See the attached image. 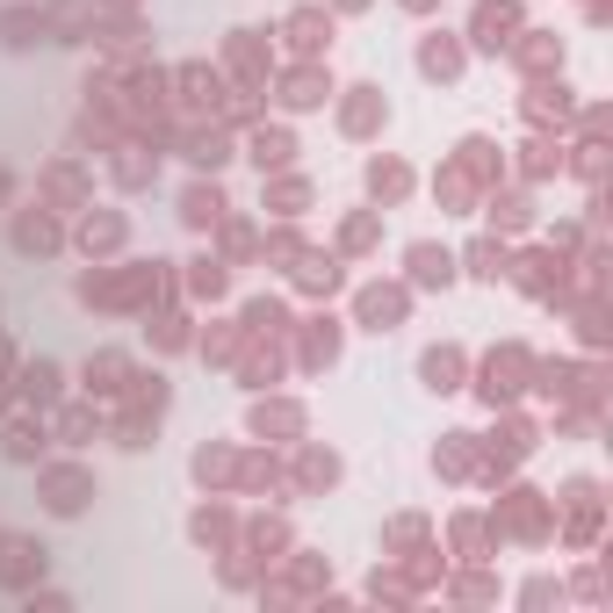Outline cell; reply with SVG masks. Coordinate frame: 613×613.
I'll list each match as a JSON object with an SVG mask.
<instances>
[{
	"label": "cell",
	"instance_id": "29",
	"mask_svg": "<svg viewBox=\"0 0 613 613\" xmlns=\"http://www.w3.org/2000/svg\"><path fill=\"white\" fill-rule=\"evenodd\" d=\"M303 195H311L303 181H275V210H281V217H297V210H303Z\"/></svg>",
	"mask_w": 613,
	"mask_h": 613
},
{
	"label": "cell",
	"instance_id": "16",
	"mask_svg": "<svg viewBox=\"0 0 613 613\" xmlns=\"http://www.w3.org/2000/svg\"><path fill=\"white\" fill-rule=\"evenodd\" d=\"M15 390H22V397H36V404H51L58 397V361H22L15 368Z\"/></svg>",
	"mask_w": 613,
	"mask_h": 613
},
{
	"label": "cell",
	"instance_id": "28",
	"mask_svg": "<svg viewBox=\"0 0 613 613\" xmlns=\"http://www.w3.org/2000/svg\"><path fill=\"white\" fill-rule=\"evenodd\" d=\"M470 267H476L484 281H498V275H506V253H498V245H476V253H470Z\"/></svg>",
	"mask_w": 613,
	"mask_h": 613
},
{
	"label": "cell",
	"instance_id": "35",
	"mask_svg": "<svg viewBox=\"0 0 613 613\" xmlns=\"http://www.w3.org/2000/svg\"><path fill=\"white\" fill-rule=\"evenodd\" d=\"M0 542H8V534H0Z\"/></svg>",
	"mask_w": 613,
	"mask_h": 613
},
{
	"label": "cell",
	"instance_id": "30",
	"mask_svg": "<svg viewBox=\"0 0 613 613\" xmlns=\"http://www.w3.org/2000/svg\"><path fill=\"white\" fill-rule=\"evenodd\" d=\"M224 534H231L224 512H195V542H224Z\"/></svg>",
	"mask_w": 613,
	"mask_h": 613
},
{
	"label": "cell",
	"instance_id": "24",
	"mask_svg": "<svg viewBox=\"0 0 613 613\" xmlns=\"http://www.w3.org/2000/svg\"><path fill=\"white\" fill-rule=\"evenodd\" d=\"M80 239L88 245H123V217L108 210V217H88V224H80Z\"/></svg>",
	"mask_w": 613,
	"mask_h": 613
},
{
	"label": "cell",
	"instance_id": "19",
	"mask_svg": "<svg viewBox=\"0 0 613 613\" xmlns=\"http://www.w3.org/2000/svg\"><path fill=\"white\" fill-rule=\"evenodd\" d=\"M339 354V333H333V317H317L311 333H303V368H325Z\"/></svg>",
	"mask_w": 613,
	"mask_h": 613
},
{
	"label": "cell",
	"instance_id": "3",
	"mask_svg": "<svg viewBox=\"0 0 613 613\" xmlns=\"http://www.w3.org/2000/svg\"><path fill=\"white\" fill-rule=\"evenodd\" d=\"M470 30H476V44H484V51H506L512 30H520V15H512V0H484Z\"/></svg>",
	"mask_w": 613,
	"mask_h": 613
},
{
	"label": "cell",
	"instance_id": "6",
	"mask_svg": "<svg viewBox=\"0 0 613 613\" xmlns=\"http://www.w3.org/2000/svg\"><path fill=\"white\" fill-rule=\"evenodd\" d=\"M130 390V361L123 354H94L88 361V397H123Z\"/></svg>",
	"mask_w": 613,
	"mask_h": 613
},
{
	"label": "cell",
	"instance_id": "2",
	"mask_svg": "<svg viewBox=\"0 0 613 613\" xmlns=\"http://www.w3.org/2000/svg\"><path fill=\"white\" fill-rule=\"evenodd\" d=\"M224 210H231V203H224V188H217V181H195V188L181 195V224H188V231L224 224Z\"/></svg>",
	"mask_w": 613,
	"mask_h": 613
},
{
	"label": "cell",
	"instance_id": "31",
	"mask_svg": "<svg viewBox=\"0 0 613 613\" xmlns=\"http://www.w3.org/2000/svg\"><path fill=\"white\" fill-rule=\"evenodd\" d=\"M333 476H339L333 455H303V484H333Z\"/></svg>",
	"mask_w": 613,
	"mask_h": 613
},
{
	"label": "cell",
	"instance_id": "13",
	"mask_svg": "<svg viewBox=\"0 0 613 613\" xmlns=\"http://www.w3.org/2000/svg\"><path fill=\"white\" fill-rule=\"evenodd\" d=\"M0 585H30V570H44V542H0Z\"/></svg>",
	"mask_w": 613,
	"mask_h": 613
},
{
	"label": "cell",
	"instance_id": "18",
	"mask_svg": "<svg viewBox=\"0 0 613 613\" xmlns=\"http://www.w3.org/2000/svg\"><path fill=\"white\" fill-rule=\"evenodd\" d=\"M404 188H412V174H404L397 159H375V166H368V195H375V203H397Z\"/></svg>",
	"mask_w": 613,
	"mask_h": 613
},
{
	"label": "cell",
	"instance_id": "7",
	"mask_svg": "<svg viewBox=\"0 0 613 613\" xmlns=\"http://www.w3.org/2000/svg\"><path fill=\"white\" fill-rule=\"evenodd\" d=\"M347 94H354V102L339 108V123H347L354 138H368V130H375V123L390 116V102H383V94H375V88H347Z\"/></svg>",
	"mask_w": 613,
	"mask_h": 613
},
{
	"label": "cell",
	"instance_id": "20",
	"mask_svg": "<svg viewBox=\"0 0 613 613\" xmlns=\"http://www.w3.org/2000/svg\"><path fill=\"white\" fill-rule=\"evenodd\" d=\"M217 94H224V80H217V72H203V66H181V102H217Z\"/></svg>",
	"mask_w": 613,
	"mask_h": 613
},
{
	"label": "cell",
	"instance_id": "27",
	"mask_svg": "<svg viewBox=\"0 0 613 613\" xmlns=\"http://www.w3.org/2000/svg\"><path fill=\"white\" fill-rule=\"evenodd\" d=\"M253 426H261V433H267V426H275V433H297V412H289V404H275V412H267V404H261V412H253Z\"/></svg>",
	"mask_w": 613,
	"mask_h": 613
},
{
	"label": "cell",
	"instance_id": "25",
	"mask_svg": "<svg viewBox=\"0 0 613 613\" xmlns=\"http://www.w3.org/2000/svg\"><path fill=\"white\" fill-rule=\"evenodd\" d=\"M527 217H534V210H527L520 195H506V203H498V195H490V224H506V231H520Z\"/></svg>",
	"mask_w": 613,
	"mask_h": 613
},
{
	"label": "cell",
	"instance_id": "10",
	"mask_svg": "<svg viewBox=\"0 0 613 613\" xmlns=\"http://www.w3.org/2000/svg\"><path fill=\"white\" fill-rule=\"evenodd\" d=\"M404 317V289H361V325L368 333H390Z\"/></svg>",
	"mask_w": 613,
	"mask_h": 613
},
{
	"label": "cell",
	"instance_id": "9",
	"mask_svg": "<svg viewBox=\"0 0 613 613\" xmlns=\"http://www.w3.org/2000/svg\"><path fill=\"white\" fill-rule=\"evenodd\" d=\"M419 72H426V80H455V72H462V44H455V36H426V44H419Z\"/></svg>",
	"mask_w": 613,
	"mask_h": 613
},
{
	"label": "cell",
	"instance_id": "34",
	"mask_svg": "<svg viewBox=\"0 0 613 613\" xmlns=\"http://www.w3.org/2000/svg\"><path fill=\"white\" fill-rule=\"evenodd\" d=\"M8 188H15V181H8V174H0V203H8Z\"/></svg>",
	"mask_w": 613,
	"mask_h": 613
},
{
	"label": "cell",
	"instance_id": "26",
	"mask_svg": "<svg viewBox=\"0 0 613 613\" xmlns=\"http://www.w3.org/2000/svg\"><path fill=\"white\" fill-rule=\"evenodd\" d=\"M188 159H195V166H224V138H217V130H210V138H188Z\"/></svg>",
	"mask_w": 613,
	"mask_h": 613
},
{
	"label": "cell",
	"instance_id": "21",
	"mask_svg": "<svg viewBox=\"0 0 613 613\" xmlns=\"http://www.w3.org/2000/svg\"><path fill=\"white\" fill-rule=\"evenodd\" d=\"M0 455H8V462H36V455H44V433H36V426H8Z\"/></svg>",
	"mask_w": 613,
	"mask_h": 613
},
{
	"label": "cell",
	"instance_id": "17",
	"mask_svg": "<svg viewBox=\"0 0 613 613\" xmlns=\"http://www.w3.org/2000/svg\"><path fill=\"white\" fill-rule=\"evenodd\" d=\"M325 36H333V22H325V15H311V8H303V15H289V44H297L303 58L325 51Z\"/></svg>",
	"mask_w": 613,
	"mask_h": 613
},
{
	"label": "cell",
	"instance_id": "22",
	"mask_svg": "<svg viewBox=\"0 0 613 613\" xmlns=\"http://www.w3.org/2000/svg\"><path fill=\"white\" fill-rule=\"evenodd\" d=\"M224 261H195V275H188V289H195V297H224Z\"/></svg>",
	"mask_w": 613,
	"mask_h": 613
},
{
	"label": "cell",
	"instance_id": "12",
	"mask_svg": "<svg viewBox=\"0 0 613 613\" xmlns=\"http://www.w3.org/2000/svg\"><path fill=\"white\" fill-rule=\"evenodd\" d=\"M289 152H297V138H289V130H253V138H245V159H253V166H289Z\"/></svg>",
	"mask_w": 613,
	"mask_h": 613
},
{
	"label": "cell",
	"instance_id": "15",
	"mask_svg": "<svg viewBox=\"0 0 613 613\" xmlns=\"http://www.w3.org/2000/svg\"><path fill=\"white\" fill-rule=\"evenodd\" d=\"M44 30H51V22H44V15H22V8H8V15H0V44H8V51L44 44Z\"/></svg>",
	"mask_w": 613,
	"mask_h": 613
},
{
	"label": "cell",
	"instance_id": "33",
	"mask_svg": "<svg viewBox=\"0 0 613 613\" xmlns=\"http://www.w3.org/2000/svg\"><path fill=\"white\" fill-rule=\"evenodd\" d=\"M404 8H412V15H426V8H433V0H404Z\"/></svg>",
	"mask_w": 613,
	"mask_h": 613
},
{
	"label": "cell",
	"instance_id": "5",
	"mask_svg": "<svg viewBox=\"0 0 613 613\" xmlns=\"http://www.w3.org/2000/svg\"><path fill=\"white\" fill-rule=\"evenodd\" d=\"M512 375H527V354H520V347L490 354V361H484V397H490V404H498V397H512V390H520Z\"/></svg>",
	"mask_w": 613,
	"mask_h": 613
},
{
	"label": "cell",
	"instance_id": "11",
	"mask_svg": "<svg viewBox=\"0 0 613 613\" xmlns=\"http://www.w3.org/2000/svg\"><path fill=\"white\" fill-rule=\"evenodd\" d=\"M419 375H426V390H462V354L455 347H426Z\"/></svg>",
	"mask_w": 613,
	"mask_h": 613
},
{
	"label": "cell",
	"instance_id": "14",
	"mask_svg": "<svg viewBox=\"0 0 613 613\" xmlns=\"http://www.w3.org/2000/svg\"><path fill=\"white\" fill-rule=\"evenodd\" d=\"M281 94H289V108H317L325 94H333V80H325L317 66H297L289 80H281Z\"/></svg>",
	"mask_w": 613,
	"mask_h": 613
},
{
	"label": "cell",
	"instance_id": "23",
	"mask_svg": "<svg viewBox=\"0 0 613 613\" xmlns=\"http://www.w3.org/2000/svg\"><path fill=\"white\" fill-rule=\"evenodd\" d=\"M297 281H303V289H339V261H325V253H311Z\"/></svg>",
	"mask_w": 613,
	"mask_h": 613
},
{
	"label": "cell",
	"instance_id": "4",
	"mask_svg": "<svg viewBox=\"0 0 613 613\" xmlns=\"http://www.w3.org/2000/svg\"><path fill=\"white\" fill-rule=\"evenodd\" d=\"M412 281L419 289H448L455 281V253L448 245H412Z\"/></svg>",
	"mask_w": 613,
	"mask_h": 613
},
{
	"label": "cell",
	"instance_id": "32",
	"mask_svg": "<svg viewBox=\"0 0 613 613\" xmlns=\"http://www.w3.org/2000/svg\"><path fill=\"white\" fill-rule=\"evenodd\" d=\"M94 433V412H66V419H58V440H88Z\"/></svg>",
	"mask_w": 613,
	"mask_h": 613
},
{
	"label": "cell",
	"instance_id": "8",
	"mask_svg": "<svg viewBox=\"0 0 613 613\" xmlns=\"http://www.w3.org/2000/svg\"><path fill=\"white\" fill-rule=\"evenodd\" d=\"M58 239H66V231H58V224H51V217H44V210L15 217V253H30V261H36V253H58Z\"/></svg>",
	"mask_w": 613,
	"mask_h": 613
},
{
	"label": "cell",
	"instance_id": "1",
	"mask_svg": "<svg viewBox=\"0 0 613 613\" xmlns=\"http://www.w3.org/2000/svg\"><path fill=\"white\" fill-rule=\"evenodd\" d=\"M88 498H94V476L88 470H44V506L58 512V520H72V512H88Z\"/></svg>",
	"mask_w": 613,
	"mask_h": 613
}]
</instances>
